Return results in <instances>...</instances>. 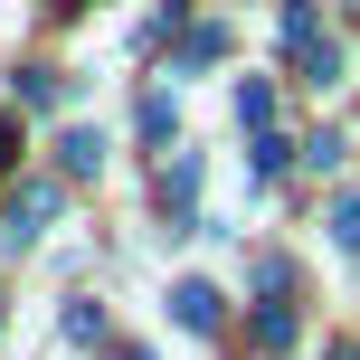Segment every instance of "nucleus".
Instances as JSON below:
<instances>
[{"instance_id": "nucleus-1", "label": "nucleus", "mask_w": 360, "mask_h": 360, "mask_svg": "<svg viewBox=\"0 0 360 360\" xmlns=\"http://www.w3.org/2000/svg\"><path fill=\"white\" fill-rule=\"evenodd\" d=\"M48 218H57V180H19V190L0 199V237H10V247H29Z\"/></svg>"}, {"instance_id": "nucleus-2", "label": "nucleus", "mask_w": 360, "mask_h": 360, "mask_svg": "<svg viewBox=\"0 0 360 360\" xmlns=\"http://www.w3.org/2000/svg\"><path fill=\"white\" fill-rule=\"evenodd\" d=\"M171 313H180V332H218L228 294H218V285H199V275H180V285H171Z\"/></svg>"}, {"instance_id": "nucleus-3", "label": "nucleus", "mask_w": 360, "mask_h": 360, "mask_svg": "<svg viewBox=\"0 0 360 360\" xmlns=\"http://www.w3.org/2000/svg\"><path fill=\"white\" fill-rule=\"evenodd\" d=\"M57 171H67V180H95V171H105V133H95V124H67V133H57Z\"/></svg>"}, {"instance_id": "nucleus-4", "label": "nucleus", "mask_w": 360, "mask_h": 360, "mask_svg": "<svg viewBox=\"0 0 360 360\" xmlns=\"http://www.w3.org/2000/svg\"><path fill=\"white\" fill-rule=\"evenodd\" d=\"M57 95H67V76H57V67H19V105H38V114H48Z\"/></svg>"}, {"instance_id": "nucleus-5", "label": "nucleus", "mask_w": 360, "mask_h": 360, "mask_svg": "<svg viewBox=\"0 0 360 360\" xmlns=\"http://www.w3.org/2000/svg\"><path fill=\"white\" fill-rule=\"evenodd\" d=\"M237 124H256V133L275 124V86H266V76H247V86H237Z\"/></svg>"}, {"instance_id": "nucleus-6", "label": "nucleus", "mask_w": 360, "mask_h": 360, "mask_svg": "<svg viewBox=\"0 0 360 360\" xmlns=\"http://www.w3.org/2000/svg\"><path fill=\"white\" fill-rule=\"evenodd\" d=\"M218 48H228V29H218V19H209V29H190V38H180V67H209Z\"/></svg>"}, {"instance_id": "nucleus-7", "label": "nucleus", "mask_w": 360, "mask_h": 360, "mask_svg": "<svg viewBox=\"0 0 360 360\" xmlns=\"http://www.w3.org/2000/svg\"><path fill=\"white\" fill-rule=\"evenodd\" d=\"M256 342L285 351V342H294V304H266V313H256Z\"/></svg>"}, {"instance_id": "nucleus-8", "label": "nucleus", "mask_w": 360, "mask_h": 360, "mask_svg": "<svg viewBox=\"0 0 360 360\" xmlns=\"http://www.w3.org/2000/svg\"><path fill=\"white\" fill-rule=\"evenodd\" d=\"M190 190H199V162H190V152H180V162L162 171V199H171V209H190Z\"/></svg>"}, {"instance_id": "nucleus-9", "label": "nucleus", "mask_w": 360, "mask_h": 360, "mask_svg": "<svg viewBox=\"0 0 360 360\" xmlns=\"http://www.w3.org/2000/svg\"><path fill=\"white\" fill-rule=\"evenodd\" d=\"M67 342H105V304H67Z\"/></svg>"}, {"instance_id": "nucleus-10", "label": "nucleus", "mask_w": 360, "mask_h": 360, "mask_svg": "<svg viewBox=\"0 0 360 360\" xmlns=\"http://www.w3.org/2000/svg\"><path fill=\"white\" fill-rule=\"evenodd\" d=\"M19 171V114H0V180Z\"/></svg>"}, {"instance_id": "nucleus-11", "label": "nucleus", "mask_w": 360, "mask_h": 360, "mask_svg": "<svg viewBox=\"0 0 360 360\" xmlns=\"http://www.w3.org/2000/svg\"><path fill=\"white\" fill-rule=\"evenodd\" d=\"M332 237H342V247H360V199H342V209H332Z\"/></svg>"}, {"instance_id": "nucleus-12", "label": "nucleus", "mask_w": 360, "mask_h": 360, "mask_svg": "<svg viewBox=\"0 0 360 360\" xmlns=\"http://www.w3.org/2000/svg\"><path fill=\"white\" fill-rule=\"evenodd\" d=\"M48 10H86V0H48Z\"/></svg>"}, {"instance_id": "nucleus-13", "label": "nucleus", "mask_w": 360, "mask_h": 360, "mask_svg": "<svg viewBox=\"0 0 360 360\" xmlns=\"http://www.w3.org/2000/svg\"><path fill=\"white\" fill-rule=\"evenodd\" d=\"M114 360H152V351H114Z\"/></svg>"}, {"instance_id": "nucleus-14", "label": "nucleus", "mask_w": 360, "mask_h": 360, "mask_svg": "<svg viewBox=\"0 0 360 360\" xmlns=\"http://www.w3.org/2000/svg\"><path fill=\"white\" fill-rule=\"evenodd\" d=\"M342 360H360V351H342Z\"/></svg>"}]
</instances>
